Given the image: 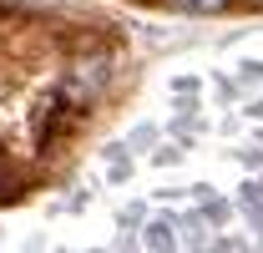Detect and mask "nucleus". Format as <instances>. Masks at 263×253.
Instances as JSON below:
<instances>
[{
	"label": "nucleus",
	"mask_w": 263,
	"mask_h": 253,
	"mask_svg": "<svg viewBox=\"0 0 263 253\" xmlns=\"http://www.w3.org/2000/svg\"><path fill=\"white\" fill-rule=\"evenodd\" d=\"M106 81H111V61H106V56H76L71 71H66L61 101L66 106H91V101L106 92Z\"/></svg>",
	"instance_id": "1"
},
{
	"label": "nucleus",
	"mask_w": 263,
	"mask_h": 253,
	"mask_svg": "<svg viewBox=\"0 0 263 253\" xmlns=\"http://www.w3.org/2000/svg\"><path fill=\"white\" fill-rule=\"evenodd\" d=\"M177 5H182V10H223L228 0H177Z\"/></svg>",
	"instance_id": "3"
},
{
	"label": "nucleus",
	"mask_w": 263,
	"mask_h": 253,
	"mask_svg": "<svg viewBox=\"0 0 263 253\" xmlns=\"http://www.w3.org/2000/svg\"><path fill=\"white\" fill-rule=\"evenodd\" d=\"M142 253H172V228L167 223H147L142 228Z\"/></svg>",
	"instance_id": "2"
}]
</instances>
